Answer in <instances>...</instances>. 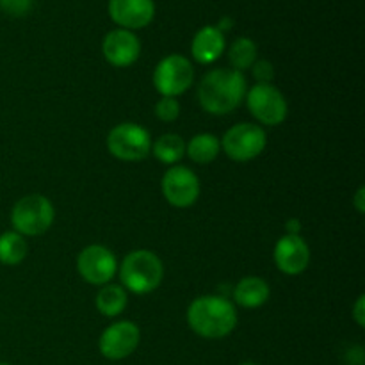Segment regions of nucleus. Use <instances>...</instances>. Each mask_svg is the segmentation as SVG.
Segmentation results:
<instances>
[{
    "label": "nucleus",
    "mask_w": 365,
    "mask_h": 365,
    "mask_svg": "<svg viewBox=\"0 0 365 365\" xmlns=\"http://www.w3.org/2000/svg\"><path fill=\"white\" fill-rule=\"evenodd\" d=\"M77 271L84 282L89 285L110 284L118 273L116 255L107 246L89 245L77 255Z\"/></svg>",
    "instance_id": "nucleus-10"
},
{
    "label": "nucleus",
    "mask_w": 365,
    "mask_h": 365,
    "mask_svg": "<svg viewBox=\"0 0 365 365\" xmlns=\"http://www.w3.org/2000/svg\"><path fill=\"white\" fill-rule=\"evenodd\" d=\"M246 107L260 127H278L287 120L289 103L273 84H255L246 91Z\"/></svg>",
    "instance_id": "nucleus-6"
},
{
    "label": "nucleus",
    "mask_w": 365,
    "mask_h": 365,
    "mask_svg": "<svg viewBox=\"0 0 365 365\" xmlns=\"http://www.w3.org/2000/svg\"><path fill=\"white\" fill-rule=\"evenodd\" d=\"M239 365H257V364H253V362H242V364H239Z\"/></svg>",
    "instance_id": "nucleus-29"
},
{
    "label": "nucleus",
    "mask_w": 365,
    "mask_h": 365,
    "mask_svg": "<svg viewBox=\"0 0 365 365\" xmlns=\"http://www.w3.org/2000/svg\"><path fill=\"white\" fill-rule=\"evenodd\" d=\"M107 150L114 159L123 163H139L152 152V135L139 123H118L107 134Z\"/></svg>",
    "instance_id": "nucleus-5"
},
{
    "label": "nucleus",
    "mask_w": 365,
    "mask_h": 365,
    "mask_svg": "<svg viewBox=\"0 0 365 365\" xmlns=\"http://www.w3.org/2000/svg\"><path fill=\"white\" fill-rule=\"evenodd\" d=\"M56 221V209L46 196L32 192L18 200L11 210L13 230L24 237H38L48 232Z\"/></svg>",
    "instance_id": "nucleus-4"
},
{
    "label": "nucleus",
    "mask_w": 365,
    "mask_h": 365,
    "mask_svg": "<svg viewBox=\"0 0 365 365\" xmlns=\"http://www.w3.org/2000/svg\"><path fill=\"white\" fill-rule=\"evenodd\" d=\"M221 141L214 134H196L185 143V155L196 164H210L220 157Z\"/></svg>",
    "instance_id": "nucleus-17"
},
{
    "label": "nucleus",
    "mask_w": 365,
    "mask_h": 365,
    "mask_svg": "<svg viewBox=\"0 0 365 365\" xmlns=\"http://www.w3.org/2000/svg\"><path fill=\"white\" fill-rule=\"evenodd\" d=\"M152 82L160 96L178 98L195 84V66L187 57L171 53L157 63Z\"/></svg>",
    "instance_id": "nucleus-7"
},
{
    "label": "nucleus",
    "mask_w": 365,
    "mask_h": 365,
    "mask_svg": "<svg viewBox=\"0 0 365 365\" xmlns=\"http://www.w3.org/2000/svg\"><path fill=\"white\" fill-rule=\"evenodd\" d=\"M34 0H0V7L11 16H25L32 9Z\"/></svg>",
    "instance_id": "nucleus-24"
},
{
    "label": "nucleus",
    "mask_w": 365,
    "mask_h": 365,
    "mask_svg": "<svg viewBox=\"0 0 365 365\" xmlns=\"http://www.w3.org/2000/svg\"><path fill=\"white\" fill-rule=\"evenodd\" d=\"M253 78L257 81V84H273L274 81V66L271 61L267 59H257L255 64L252 68Z\"/></svg>",
    "instance_id": "nucleus-23"
},
{
    "label": "nucleus",
    "mask_w": 365,
    "mask_h": 365,
    "mask_svg": "<svg viewBox=\"0 0 365 365\" xmlns=\"http://www.w3.org/2000/svg\"><path fill=\"white\" fill-rule=\"evenodd\" d=\"M351 316H353V321H355L360 328L365 327V296L364 294H360L359 298H356L355 305H353Z\"/></svg>",
    "instance_id": "nucleus-25"
},
{
    "label": "nucleus",
    "mask_w": 365,
    "mask_h": 365,
    "mask_svg": "<svg viewBox=\"0 0 365 365\" xmlns=\"http://www.w3.org/2000/svg\"><path fill=\"white\" fill-rule=\"evenodd\" d=\"M0 365H9V364H4V362H0Z\"/></svg>",
    "instance_id": "nucleus-30"
},
{
    "label": "nucleus",
    "mask_w": 365,
    "mask_h": 365,
    "mask_svg": "<svg viewBox=\"0 0 365 365\" xmlns=\"http://www.w3.org/2000/svg\"><path fill=\"white\" fill-rule=\"evenodd\" d=\"M273 260L280 273L287 277H298L309 269L310 248L302 235L285 234L274 245Z\"/></svg>",
    "instance_id": "nucleus-12"
},
{
    "label": "nucleus",
    "mask_w": 365,
    "mask_h": 365,
    "mask_svg": "<svg viewBox=\"0 0 365 365\" xmlns=\"http://www.w3.org/2000/svg\"><path fill=\"white\" fill-rule=\"evenodd\" d=\"M180 102L178 98H171V96H160L159 102L155 103V116L157 120L163 123H173L180 118Z\"/></svg>",
    "instance_id": "nucleus-22"
},
{
    "label": "nucleus",
    "mask_w": 365,
    "mask_h": 365,
    "mask_svg": "<svg viewBox=\"0 0 365 365\" xmlns=\"http://www.w3.org/2000/svg\"><path fill=\"white\" fill-rule=\"evenodd\" d=\"M248 82L245 73L232 68H214L198 84V102L212 116L230 114L245 102Z\"/></svg>",
    "instance_id": "nucleus-1"
},
{
    "label": "nucleus",
    "mask_w": 365,
    "mask_h": 365,
    "mask_svg": "<svg viewBox=\"0 0 365 365\" xmlns=\"http://www.w3.org/2000/svg\"><path fill=\"white\" fill-rule=\"evenodd\" d=\"M285 230H287L289 235H299V232H302V221L296 220V217H291L285 223Z\"/></svg>",
    "instance_id": "nucleus-27"
},
{
    "label": "nucleus",
    "mask_w": 365,
    "mask_h": 365,
    "mask_svg": "<svg viewBox=\"0 0 365 365\" xmlns=\"http://www.w3.org/2000/svg\"><path fill=\"white\" fill-rule=\"evenodd\" d=\"M225 34L216 25H205L195 34L191 43V56L198 64H212L223 56Z\"/></svg>",
    "instance_id": "nucleus-15"
},
{
    "label": "nucleus",
    "mask_w": 365,
    "mask_h": 365,
    "mask_svg": "<svg viewBox=\"0 0 365 365\" xmlns=\"http://www.w3.org/2000/svg\"><path fill=\"white\" fill-rule=\"evenodd\" d=\"M232 25H234V21H232V18L225 16V18H221V20H220V24H217L216 27L220 29V31L223 32V34H225V32H227V31H230V29H232Z\"/></svg>",
    "instance_id": "nucleus-28"
},
{
    "label": "nucleus",
    "mask_w": 365,
    "mask_h": 365,
    "mask_svg": "<svg viewBox=\"0 0 365 365\" xmlns=\"http://www.w3.org/2000/svg\"><path fill=\"white\" fill-rule=\"evenodd\" d=\"M102 53L110 66L128 68L141 56V41L132 31L116 29L103 38Z\"/></svg>",
    "instance_id": "nucleus-13"
},
{
    "label": "nucleus",
    "mask_w": 365,
    "mask_h": 365,
    "mask_svg": "<svg viewBox=\"0 0 365 365\" xmlns=\"http://www.w3.org/2000/svg\"><path fill=\"white\" fill-rule=\"evenodd\" d=\"M109 16L120 29L135 31L152 24L155 16L153 0H109Z\"/></svg>",
    "instance_id": "nucleus-14"
},
{
    "label": "nucleus",
    "mask_w": 365,
    "mask_h": 365,
    "mask_svg": "<svg viewBox=\"0 0 365 365\" xmlns=\"http://www.w3.org/2000/svg\"><path fill=\"white\" fill-rule=\"evenodd\" d=\"M259 59V48H257L255 41L250 38H237L228 48V61L232 64V70L235 71H246L255 64Z\"/></svg>",
    "instance_id": "nucleus-21"
},
{
    "label": "nucleus",
    "mask_w": 365,
    "mask_h": 365,
    "mask_svg": "<svg viewBox=\"0 0 365 365\" xmlns=\"http://www.w3.org/2000/svg\"><path fill=\"white\" fill-rule=\"evenodd\" d=\"M159 163L166 164V166H175L182 160L185 155V141L178 134H163L152 141V152Z\"/></svg>",
    "instance_id": "nucleus-19"
},
{
    "label": "nucleus",
    "mask_w": 365,
    "mask_h": 365,
    "mask_svg": "<svg viewBox=\"0 0 365 365\" xmlns=\"http://www.w3.org/2000/svg\"><path fill=\"white\" fill-rule=\"evenodd\" d=\"M185 319L198 337L217 341L228 337L235 330L237 309L225 294L198 296L187 307Z\"/></svg>",
    "instance_id": "nucleus-2"
},
{
    "label": "nucleus",
    "mask_w": 365,
    "mask_h": 365,
    "mask_svg": "<svg viewBox=\"0 0 365 365\" xmlns=\"http://www.w3.org/2000/svg\"><path fill=\"white\" fill-rule=\"evenodd\" d=\"M121 287L127 292L146 296L157 291L164 280V264L150 250H134L118 266Z\"/></svg>",
    "instance_id": "nucleus-3"
},
{
    "label": "nucleus",
    "mask_w": 365,
    "mask_h": 365,
    "mask_svg": "<svg viewBox=\"0 0 365 365\" xmlns=\"http://www.w3.org/2000/svg\"><path fill=\"white\" fill-rule=\"evenodd\" d=\"M353 205H355L356 212L364 214V210H365V189L364 187H359L355 198H353Z\"/></svg>",
    "instance_id": "nucleus-26"
},
{
    "label": "nucleus",
    "mask_w": 365,
    "mask_h": 365,
    "mask_svg": "<svg viewBox=\"0 0 365 365\" xmlns=\"http://www.w3.org/2000/svg\"><path fill=\"white\" fill-rule=\"evenodd\" d=\"M160 192L171 207L189 209L198 202L202 185L195 171L189 170L187 166L175 164L170 170L164 171L160 178Z\"/></svg>",
    "instance_id": "nucleus-9"
},
{
    "label": "nucleus",
    "mask_w": 365,
    "mask_h": 365,
    "mask_svg": "<svg viewBox=\"0 0 365 365\" xmlns=\"http://www.w3.org/2000/svg\"><path fill=\"white\" fill-rule=\"evenodd\" d=\"M95 305L103 317H118L127 309L128 294L118 284L102 285L95 298Z\"/></svg>",
    "instance_id": "nucleus-18"
},
{
    "label": "nucleus",
    "mask_w": 365,
    "mask_h": 365,
    "mask_svg": "<svg viewBox=\"0 0 365 365\" xmlns=\"http://www.w3.org/2000/svg\"><path fill=\"white\" fill-rule=\"evenodd\" d=\"M220 141L221 150L228 159L235 163H250L266 150L267 134L260 125L242 121L228 128Z\"/></svg>",
    "instance_id": "nucleus-8"
},
{
    "label": "nucleus",
    "mask_w": 365,
    "mask_h": 365,
    "mask_svg": "<svg viewBox=\"0 0 365 365\" xmlns=\"http://www.w3.org/2000/svg\"><path fill=\"white\" fill-rule=\"evenodd\" d=\"M271 287L264 278L260 277H245L237 282V285L232 291L234 305H239L241 309L255 310L260 309L269 302Z\"/></svg>",
    "instance_id": "nucleus-16"
},
{
    "label": "nucleus",
    "mask_w": 365,
    "mask_h": 365,
    "mask_svg": "<svg viewBox=\"0 0 365 365\" xmlns=\"http://www.w3.org/2000/svg\"><path fill=\"white\" fill-rule=\"evenodd\" d=\"M141 342V330L134 321H116L102 331L98 339L100 355L113 362L128 359Z\"/></svg>",
    "instance_id": "nucleus-11"
},
{
    "label": "nucleus",
    "mask_w": 365,
    "mask_h": 365,
    "mask_svg": "<svg viewBox=\"0 0 365 365\" xmlns=\"http://www.w3.org/2000/svg\"><path fill=\"white\" fill-rule=\"evenodd\" d=\"M29 253L27 241L18 232L9 230L0 235V264L4 266H18L25 260Z\"/></svg>",
    "instance_id": "nucleus-20"
}]
</instances>
